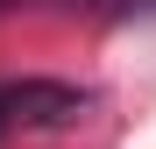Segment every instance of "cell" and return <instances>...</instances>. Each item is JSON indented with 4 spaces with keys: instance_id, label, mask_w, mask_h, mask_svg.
<instances>
[{
    "instance_id": "cell-1",
    "label": "cell",
    "mask_w": 156,
    "mask_h": 149,
    "mask_svg": "<svg viewBox=\"0 0 156 149\" xmlns=\"http://www.w3.org/2000/svg\"><path fill=\"white\" fill-rule=\"evenodd\" d=\"M92 92H78L64 78H21V85H0V114H7V128H71V121H85Z\"/></svg>"
},
{
    "instance_id": "cell-2",
    "label": "cell",
    "mask_w": 156,
    "mask_h": 149,
    "mask_svg": "<svg viewBox=\"0 0 156 149\" xmlns=\"http://www.w3.org/2000/svg\"><path fill=\"white\" fill-rule=\"evenodd\" d=\"M0 135H7V114H0Z\"/></svg>"
}]
</instances>
